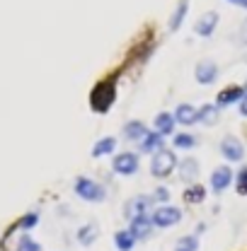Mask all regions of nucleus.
<instances>
[{"mask_svg":"<svg viewBox=\"0 0 247 251\" xmlns=\"http://www.w3.org/2000/svg\"><path fill=\"white\" fill-rule=\"evenodd\" d=\"M180 176H182L185 181H194V179L199 176V162L191 159V157L182 159V162H180Z\"/></svg>","mask_w":247,"mask_h":251,"instance_id":"14","label":"nucleus"},{"mask_svg":"<svg viewBox=\"0 0 247 251\" xmlns=\"http://www.w3.org/2000/svg\"><path fill=\"white\" fill-rule=\"evenodd\" d=\"M151 220H153L155 227H172V225H177V222L182 220V213H180V208L162 205V208H157V210H155Z\"/></svg>","mask_w":247,"mask_h":251,"instance_id":"5","label":"nucleus"},{"mask_svg":"<svg viewBox=\"0 0 247 251\" xmlns=\"http://www.w3.org/2000/svg\"><path fill=\"white\" fill-rule=\"evenodd\" d=\"M230 181H233V169L230 167H218L216 172L211 174V188H214V193H223L225 188L230 186Z\"/></svg>","mask_w":247,"mask_h":251,"instance_id":"8","label":"nucleus"},{"mask_svg":"<svg viewBox=\"0 0 247 251\" xmlns=\"http://www.w3.org/2000/svg\"><path fill=\"white\" fill-rule=\"evenodd\" d=\"M146 126L141 124V121H131V124L124 126V135L128 138V140H143L146 138Z\"/></svg>","mask_w":247,"mask_h":251,"instance_id":"18","label":"nucleus"},{"mask_svg":"<svg viewBox=\"0 0 247 251\" xmlns=\"http://www.w3.org/2000/svg\"><path fill=\"white\" fill-rule=\"evenodd\" d=\"M228 2H233V5H238V7H245V10H247V0H228Z\"/></svg>","mask_w":247,"mask_h":251,"instance_id":"30","label":"nucleus"},{"mask_svg":"<svg viewBox=\"0 0 247 251\" xmlns=\"http://www.w3.org/2000/svg\"><path fill=\"white\" fill-rule=\"evenodd\" d=\"M75 193L83 198V201H90V203H99V201H104V188L102 184H97L93 179H88V176H80L78 181H75Z\"/></svg>","mask_w":247,"mask_h":251,"instance_id":"3","label":"nucleus"},{"mask_svg":"<svg viewBox=\"0 0 247 251\" xmlns=\"http://www.w3.org/2000/svg\"><path fill=\"white\" fill-rule=\"evenodd\" d=\"M36 220H39V215H36V213H30V215H25V218L20 220V227H22V229H31V227L36 225Z\"/></svg>","mask_w":247,"mask_h":251,"instance_id":"28","label":"nucleus"},{"mask_svg":"<svg viewBox=\"0 0 247 251\" xmlns=\"http://www.w3.org/2000/svg\"><path fill=\"white\" fill-rule=\"evenodd\" d=\"M175 116L172 114H157L155 116V130L160 133V135H170L172 130H175Z\"/></svg>","mask_w":247,"mask_h":251,"instance_id":"15","label":"nucleus"},{"mask_svg":"<svg viewBox=\"0 0 247 251\" xmlns=\"http://www.w3.org/2000/svg\"><path fill=\"white\" fill-rule=\"evenodd\" d=\"M17 251H41V247L34 239H30V237H22L20 244H17Z\"/></svg>","mask_w":247,"mask_h":251,"instance_id":"26","label":"nucleus"},{"mask_svg":"<svg viewBox=\"0 0 247 251\" xmlns=\"http://www.w3.org/2000/svg\"><path fill=\"white\" fill-rule=\"evenodd\" d=\"M151 203H153V198H151V196H138V198L128 201V205H126V218L146 215V213H148V208H151Z\"/></svg>","mask_w":247,"mask_h":251,"instance_id":"9","label":"nucleus"},{"mask_svg":"<svg viewBox=\"0 0 247 251\" xmlns=\"http://www.w3.org/2000/svg\"><path fill=\"white\" fill-rule=\"evenodd\" d=\"M117 148V138H112V135H107V138H102V140H97L93 148V157H104V155H112V150Z\"/></svg>","mask_w":247,"mask_h":251,"instance_id":"17","label":"nucleus"},{"mask_svg":"<svg viewBox=\"0 0 247 251\" xmlns=\"http://www.w3.org/2000/svg\"><path fill=\"white\" fill-rule=\"evenodd\" d=\"M204 196H206V188L204 186H191L185 191V201L186 203H201L204 201Z\"/></svg>","mask_w":247,"mask_h":251,"instance_id":"24","label":"nucleus"},{"mask_svg":"<svg viewBox=\"0 0 247 251\" xmlns=\"http://www.w3.org/2000/svg\"><path fill=\"white\" fill-rule=\"evenodd\" d=\"M99 237V227L97 225H85V227H80V232H78V242L80 244H93L94 239Z\"/></svg>","mask_w":247,"mask_h":251,"instance_id":"21","label":"nucleus"},{"mask_svg":"<svg viewBox=\"0 0 247 251\" xmlns=\"http://www.w3.org/2000/svg\"><path fill=\"white\" fill-rule=\"evenodd\" d=\"M199 121H204V124H216L218 121V106H214V104L201 106V109H199Z\"/></svg>","mask_w":247,"mask_h":251,"instance_id":"22","label":"nucleus"},{"mask_svg":"<svg viewBox=\"0 0 247 251\" xmlns=\"http://www.w3.org/2000/svg\"><path fill=\"white\" fill-rule=\"evenodd\" d=\"M240 114H243V116H247V94H245V99H243V106H240Z\"/></svg>","mask_w":247,"mask_h":251,"instance_id":"31","label":"nucleus"},{"mask_svg":"<svg viewBox=\"0 0 247 251\" xmlns=\"http://www.w3.org/2000/svg\"><path fill=\"white\" fill-rule=\"evenodd\" d=\"M245 97V90L240 87H225L223 92L218 94V106H228V104H235L238 99Z\"/></svg>","mask_w":247,"mask_h":251,"instance_id":"16","label":"nucleus"},{"mask_svg":"<svg viewBox=\"0 0 247 251\" xmlns=\"http://www.w3.org/2000/svg\"><path fill=\"white\" fill-rule=\"evenodd\" d=\"M114 242H117V249L119 251H131L133 244H136V237H133L128 229H122V232L114 234Z\"/></svg>","mask_w":247,"mask_h":251,"instance_id":"20","label":"nucleus"},{"mask_svg":"<svg viewBox=\"0 0 247 251\" xmlns=\"http://www.w3.org/2000/svg\"><path fill=\"white\" fill-rule=\"evenodd\" d=\"M151 225H153V220L148 218V215H138V218H131L128 232H131L136 239H146V237L151 234Z\"/></svg>","mask_w":247,"mask_h":251,"instance_id":"10","label":"nucleus"},{"mask_svg":"<svg viewBox=\"0 0 247 251\" xmlns=\"http://www.w3.org/2000/svg\"><path fill=\"white\" fill-rule=\"evenodd\" d=\"M220 155L225 157L228 162H240L245 157V145L235 135H225L220 140Z\"/></svg>","mask_w":247,"mask_h":251,"instance_id":"4","label":"nucleus"},{"mask_svg":"<svg viewBox=\"0 0 247 251\" xmlns=\"http://www.w3.org/2000/svg\"><path fill=\"white\" fill-rule=\"evenodd\" d=\"M175 121L182 126H191L199 121V109H194L191 104H180L175 111Z\"/></svg>","mask_w":247,"mask_h":251,"instance_id":"11","label":"nucleus"},{"mask_svg":"<svg viewBox=\"0 0 247 251\" xmlns=\"http://www.w3.org/2000/svg\"><path fill=\"white\" fill-rule=\"evenodd\" d=\"M186 10H189V0H180L175 15L170 17V29L172 31H177L180 27H182V22H185V17H186Z\"/></svg>","mask_w":247,"mask_h":251,"instance_id":"19","label":"nucleus"},{"mask_svg":"<svg viewBox=\"0 0 247 251\" xmlns=\"http://www.w3.org/2000/svg\"><path fill=\"white\" fill-rule=\"evenodd\" d=\"M114 172L122 174V176H131L138 172V157L133 152H122V155L114 157Z\"/></svg>","mask_w":247,"mask_h":251,"instance_id":"6","label":"nucleus"},{"mask_svg":"<svg viewBox=\"0 0 247 251\" xmlns=\"http://www.w3.org/2000/svg\"><path fill=\"white\" fill-rule=\"evenodd\" d=\"M177 167V157L172 150H167V148H162V150H157L153 155V164H151V172H153V176L157 179H165V176H170V172Z\"/></svg>","mask_w":247,"mask_h":251,"instance_id":"2","label":"nucleus"},{"mask_svg":"<svg viewBox=\"0 0 247 251\" xmlns=\"http://www.w3.org/2000/svg\"><path fill=\"white\" fill-rule=\"evenodd\" d=\"M153 198H157V201H167V198H170V193H167V188H157V191H155V196Z\"/></svg>","mask_w":247,"mask_h":251,"instance_id":"29","label":"nucleus"},{"mask_svg":"<svg viewBox=\"0 0 247 251\" xmlns=\"http://www.w3.org/2000/svg\"><path fill=\"white\" fill-rule=\"evenodd\" d=\"M162 138H165V135H160L157 130H148L146 138L141 140V150L148 152V155H151V152H157V150H162V148H165V145H162Z\"/></svg>","mask_w":247,"mask_h":251,"instance_id":"12","label":"nucleus"},{"mask_svg":"<svg viewBox=\"0 0 247 251\" xmlns=\"http://www.w3.org/2000/svg\"><path fill=\"white\" fill-rule=\"evenodd\" d=\"M114 82L112 80H102V82H97L94 85L93 94H90V106H93L97 114H104L112 104H114Z\"/></svg>","mask_w":247,"mask_h":251,"instance_id":"1","label":"nucleus"},{"mask_svg":"<svg viewBox=\"0 0 247 251\" xmlns=\"http://www.w3.org/2000/svg\"><path fill=\"white\" fill-rule=\"evenodd\" d=\"M216 25H218V15L216 12H209V15H204V17L196 22L194 31H196L199 36H211L214 29H216Z\"/></svg>","mask_w":247,"mask_h":251,"instance_id":"13","label":"nucleus"},{"mask_svg":"<svg viewBox=\"0 0 247 251\" xmlns=\"http://www.w3.org/2000/svg\"><path fill=\"white\" fill-rule=\"evenodd\" d=\"M194 77L201 85H214L218 80V65L214 61H201L194 68Z\"/></svg>","mask_w":247,"mask_h":251,"instance_id":"7","label":"nucleus"},{"mask_svg":"<svg viewBox=\"0 0 247 251\" xmlns=\"http://www.w3.org/2000/svg\"><path fill=\"white\" fill-rule=\"evenodd\" d=\"M243 90H245V94H247V80H245V87H243Z\"/></svg>","mask_w":247,"mask_h":251,"instance_id":"32","label":"nucleus"},{"mask_svg":"<svg viewBox=\"0 0 247 251\" xmlns=\"http://www.w3.org/2000/svg\"><path fill=\"white\" fill-rule=\"evenodd\" d=\"M238 193L247 196V167H243L240 174H238Z\"/></svg>","mask_w":247,"mask_h":251,"instance_id":"27","label":"nucleus"},{"mask_svg":"<svg viewBox=\"0 0 247 251\" xmlns=\"http://www.w3.org/2000/svg\"><path fill=\"white\" fill-rule=\"evenodd\" d=\"M196 249H199L196 237H182V239L177 242V247H175V251H196Z\"/></svg>","mask_w":247,"mask_h":251,"instance_id":"25","label":"nucleus"},{"mask_svg":"<svg viewBox=\"0 0 247 251\" xmlns=\"http://www.w3.org/2000/svg\"><path fill=\"white\" fill-rule=\"evenodd\" d=\"M194 145H196V138H194V135H189V133L175 135V148H177V150H191Z\"/></svg>","mask_w":247,"mask_h":251,"instance_id":"23","label":"nucleus"}]
</instances>
